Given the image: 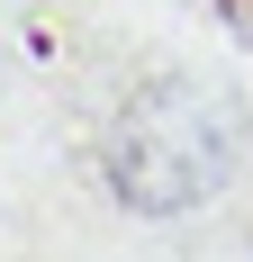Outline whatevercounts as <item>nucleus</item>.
Listing matches in <instances>:
<instances>
[{
  "instance_id": "obj_1",
  "label": "nucleus",
  "mask_w": 253,
  "mask_h": 262,
  "mask_svg": "<svg viewBox=\"0 0 253 262\" xmlns=\"http://www.w3.org/2000/svg\"><path fill=\"white\" fill-rule=\"evenodd\" d=\"M244 163V108L199 73H154L118 100L100 136L109 199L126 217H190L235 181Z\"/></svg>"
},
{
  "instance_id": "obj_2",
  "label": "nucleus",
  "mask_w": 253,
  "mask_h": 262,
  "mask_svg": "<svg viewBox=\"0 0 253 262\" xmlns=\"http://www.w3.org/2000/svg\"><path fill=\"white\" fill-rule=\"evenodd\" d=\"M217 9H226V27H235V36L253 46V0H217Z\"/></svg>"
}]
</instances>
